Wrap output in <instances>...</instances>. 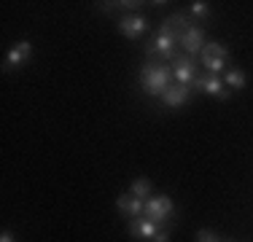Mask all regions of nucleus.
Wrapping results in <instances>:
<instances>
[{"label":"nucleus","instance_id":"3","mask_svg":"<svg viewBox=\"0 0 253 242\" xmlns=\"http://www.w3.org/2000/svg\"><path fill=\"white\" fill-rule=\"evenodd\" d=\"M202 68L205 73H210V76H221V73L226 70V59H229V48L221 43V40H210V43H205L202 54Z\"/></svg>","mask_w":253,"mask_h":242},{"label":"nucleus","instance_id":"4","mask_svg":"<svg viewBox=\"0 0 253 242\" xmlns=\"http://www.w3.org/2000/svg\"><path fill=\"white\" fill-rule=\"evenodd\" d=\"M143 215L151 218L154 223H175L172 218H175V202H172L167 194H154L151 199H146V210H143Z\"/></svg>","mask_w":253,"mask_h":242},{"label":"nucleus","instance_id":"10","mask_svg":"<svg viewBox=\"0 0 253 242\" xmlns=\"http://www.w3.org/2000/svg\"><path fill=\"white\" fill-rule=\"evenodd\" d=\"M159 223H154L151 218H146V215H140V218H132L129 221V234L135 240H143V242H151L156 237V232H159Z\"/></svg>","mask_w":253,"mask_h":242},{"label":"nucleus","instance_id":"13","mask_svg":"<svg viewBox=\"0 0 253 242\" xmlns=\"http://www.w3.org/2000/svg\"><path fill=\"white\" fill-rule=\"evenodd\" d=\"M186 27H189V11H175V14H170L162 22L159 30H170V33H175V35H183Z\"/></svg>","mask_w":253,"mask_h":242},{"label":"nucleus","instance_id":"14","mask_svg":"<svg viewBox=\"0 0 253 242\" xmlns=\"http://www.w3.org/2000/svg\"><path fill=\"white\" fill-rule=\"evenodd\" d=\"M224 83L232 92H240V89H245V83H248V78H245V73L240 68H226V76H224Z\"/></svg>","mask_w":253,"mask_h":242},{"label":"nucleus","instance_id":"19","mask_svg":"<svg viewBox=\"0 0 253 242\" xmlns=\"http://www.w3.org/2000/svg\"><path fill=\"white\" fill-rule=\"evenodd\" d=\"M151 242H170V232H167V229H159V232H156V237H154Z\"/></svg>","mask_w":253,"mask_h":242},{"label":"nucleus","instance_id":"7","mask_svg":"<svg viewBox=\"0 0 253 242\" xmlns=\"http://www.w3.org/2000/svg\"><path fill=\"white\" fill-rule=\"evenodd\" d=\"M30 57H33V43H30V40H19V43H14L8 48V54H5V59H3V70L5 73L19 70L22 65L30 62Z\"/></svg>","mask_w":253,"mask_h":242},{"label":"nucleus","instance_id":"11","mask_svg":"<svg viewBox=\"0 0 253 242\" xmlns=\"http://www.w3.org/2000/svg\"><path fill=\"white\" fill-rule=\"evenodd\" d=\"M116 210L122 215H126V218H140L143 215V210H146V202L143 199H137L135 194H119L116 197Z\"/></svg>","mask_w":253,"mask_h":242},{"label":"nucleus","instance_id":"17","mask_svg":"<svg viewBox=\"0 0 253 242\" xmlns=\"http://www.w3.org/2000/svg\"><path fill=\"white\" fill-rule=\"evenodd\" d=\"M189 16L197 22H208L210 16H213V8H210V3H205V0H194V3H189Z\"/></svg>","mask_w":253,"mask_h":242},{"label":"nucleus","instance_id":"9","mask_svg":"<svg viewBox=\"0 0 253 242\" xmlns=\"http://www.w3.org/2000/svg\"><path fill=\"white\" fill-rule=\"evenodd\" d=\"M180 48H186V54H189V57L202 54V48H205V33H202L200 24H189V27L183 30V35H180Z\"/></svg>","mask_w":253,"mask_h":242},{"label":"nucleus","instance_id":"15","mask_svg":"<svg viewBox=\"0 0 253 242\" xmlns=\"http://www.w3.org/2000/svg\"><path fill=\"white\" fill-rule=\"evenodd\" d=\"M140 5L146 3H140V0H119V3H97V8L102 14H113V11H135Z\"/></svg>","mask_w":253,"mask_h":242},{"label":"nucleus","instance_id":"20","mask_svg":"<svg viewBox=\"0 0 253 242\" xmlns=\"http://www.w3.org/2000/svg\"><path fill=\"white\" fill-rule=\"evenodd\" d=\"M0 242H16V237H14V232H8V229H5V232L0 234Z\"/></svg>","mask_w":253,"mask_h":242},{"label":"nucleus","instance_id":"8","mask_svg":"<svg viewBox=\"0 0 253 242\" xmlns=\"http://www.w3.org/2000/svg\"><path fill=\"white\" fill-rule=\"evenodd\" d=\"M119 33L129 40H137L148 33V19L143 14H124L119 19Z\"/></svg>","mask_w":253,"mask_h":242},{"label":"nucleus","instance_id":"16","mask_svg":"<svg viewBox=\"0 0 253 242\" xmlns=\"http://www.w3.org/2000/svg\"><path fill=\"white\" fill-rule=\"evenodd\" d=\"M129 194H135L137 199H143V202H146V199H151L154 197L151 180H148V178H135V180H132V186H129Z\"/></svg>","mask_w":253,"mask_h":242},{"label":"nucleus","instance_id":"1","mask_svg":"<svg viewBox=\"0 0 253 242\" xmlns=\"http://www.w3.org/2000/svg\"><path fill=\"white\" fill-rule=\"evenodd\" d=\"M140 86L146 94L162 97L167 86H172V68L165 62H143L140 68Z\"/></svg>","mask_w":253,"mask_h":242},{"label":"nucleus","instance_id":"5","mask_svg":"<svg viewBox=\"0 0 253 242\" xmlns=\"http://www.w3.org/2000/svg\"><path fill=\"white\" fill-rule=\"evenodd\" d=\"M191 92H202V94H210L215 97V100H229V92L224 86V81H221V76H210V73H200V76L194 78V83H191Z\"/></svg>","mask_w":253,"mask_h":242},{"label":"nucleus","instance_id":"21","mask_svg":"<svg viewBox=\"0 0 253 242\" xmlns=\"http://www.w3.org/2000/svg\"><path fill=\"white\" fill-rule=\"evenodd\" d=\"M226 242H232V240H226Z\"/></svg>","mask_w":253,"mask_h":242},{"label":"nucleus","instance_id":"18","mask_svg":"<svg viewBox=\"0 0 253 242\" xmlns=\"http://www.w3.org/2000/svg\"><path fill=\"white\" fill-rule=\"evenodd\" d=\"M197 242H226V240L218 237L215 232H210V229H200L197 232Z\"/></svg>","mask_w":253,"mask_h":242},{"label":"nucleus","instance_id":"2","mask_svg":"<svg viewBox=\"0 0 253 242\" xmlns=\"http://www.w3.org/2000/svg\"><path fill=\"white\" fill-rule=\"evenodd\" d=\"M178 46H180V35L170 33V30H159L146 46V62H172L178 57Z\"/></svg>","mask_w":253,"mask_h":242},{"label":"nucleus","instance_id":"12","mask_svg":"<svg viewBox=\"0 0 253 242\" xmlns=\"http://www.w3.org/2000/svg\"><path fill=\"white\" fill-rule=\"evenodd\" d=\"M191 86H183V83H172V86H167V92L162 94V102H165L167 108H183L186 102L191 100Z\"/></svg>","mask_w":253,"mask_h":242},{"label":"nucleus","instance_id":"6","mask_svg":"<svg viewBox=\"0 0 253 242\" xmlns=\"http://www.w3.org/2000/svg\"><path fill=\"white\" fill-rule=\"evenodd\" d=\"M170 68H172L175 83H183V86H191L194 78L200 76V70H197V59L189 57V54H178V57L170 62Z\"/></svg>","mask_w":253,"mask_h":242}]
</instances>
